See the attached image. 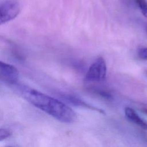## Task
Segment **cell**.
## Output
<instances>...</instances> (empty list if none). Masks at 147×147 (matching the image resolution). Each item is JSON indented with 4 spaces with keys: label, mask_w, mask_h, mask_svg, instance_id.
<instances>
[{
    "label": "cell",
    "mask_w": 147,
    "mask_h": 147,
    "mask_svg": "<svg viewBox=\"0 0 147 147\" xmlns=\"http://www.w3.org/2000/svg\"><path fill=\"white\" fill-rule=\"evenodd\" d=\"M11 86L27 101L58 121L71 123L76 120L74 110L57 99L17 82Z\"/></svg>",
    "instance_id": "cell-1"
},
{
    "label": "cell",
    "mask_w": 147,
    "mask_h": 147,
    "mask_svg": "<svg viewBox=\"0 0 147 147\" xmlns=\"http://www.w3.org/2000/svg\"><path fill=\"white\" fill-rule=\"evenodd\" d=\"M106 61L103 57H99L89 67L84 80L87 82H101L106 79Z\"/></svg>",
    "instance_id": "cell-2"
},
{
    "label": "cell",
    "mask_w": 147,
    "mask_h": 147,
    "mask_svg": "<svg viewBox=\"0 0 147 147\" xmlns=\"http://www.w3.org/2000/svg\"><path fill=\"white\" fill-rule=\"evenodd\" d=\"M20 11L17 0H7L0 5V25L15 18Z\"/></svg>",
    "instance_id": "cell-3"
},
{
    "label": "cell",
    "mask_w": 147,
    "mask_h": 147,
    "mask_svg": "<svg viewBox=\"0 0 147 147\" xmlns=\"http://www.w3.org/2000/svg\"><path fill=\"white\" fill-rule=\"evenodd\" d=\"M18 76V71L14 65L0 61L1 79L11 85L17 82Z\"/></svg>",
    "instance_id": "cell-4"
},
{
    "label": "cell",
    "mask_w": 147,
    "mask_h": 147,
    "mask_svg": "<svg viewBox=\"0 0 147 147\" xmlns=\"http://www.w3.org/2000/svg\"><path fill=\"white\" fill-rule=\"evenodd\" d=\"M125 114L128 121L137 125L144 130H147V122L142 119L131 107H126L125 109Z\"/></svg>",
    "instance_id": "cell-5"
},
{
    "label": "cell",
    "mask_w": 147,
    "mask_h": 147,
    "mask_svg": "<svg viewBox=\"0 0 147 147\" xmlns=\"http://www.w3.org/2000/svg\"><path fill=\"white\" fill-rule=\"evenodd\" d=\"M64 98L68 102H69V103H71L72 105H74L76 106L83 107L84 108L88 109L90 110L96 111H98L99 113H100L103 114H105V111L103 110L102 109H100L97 108L96 107H94L93 106H91V105L88 104L87 103L82 100L79 98H78L75 96H72V95H65L64 96Z\"/></svg>",
    "instance_id": "cell-6"
},
{
    "label": "cell",
    "mask_w": 147,
    "mask_h": 147,
    "mask_svg": "<svg viewBox=\"0 0 147 147\" xmlns=\"http://www.w3.org/2000/svg\"><path fill=\"white\" fill-rule=\"evenodd\" d=\"M136 3L140 9L144 17L147 18V1L146 0H135Z\"/></svg>",
    "instance_id": "cell-7"
},
{
    "label": "cell",
    "mask_w": 147,
    "mask_h": 147,
    "mask_svg": "<svg viewBox=\"0 0 147 147\" xmlns=\"http://www.w3.org/2000/svg\"><path fill=\"white\" fill-rule=\"evenodd\" d=\"M11 134V132L7 129H0V141H2L9 137Z\"/></svg>",
    "instance_id": "cell-8"
},
{
    "label": "cell",
    "mask_w": 147,
    "mask_h": 147,
    "mask_svg": "<svg viewBox=\"0 0 147 147\" xmlns=\"http://www.w3.org/2000/svg\"><path fill=\"white\" fill-rule=\"evenodd\" d=\"M137 54L140 59L147 60V47L140 48L138 50Z\"/></svg>",
    "instance_id": "cell-9"
},
{
    "label": "cell",
    "mask_w": 147,
    "mask_h": 147,
    "mask_svg": "<svg viewBox=\"0 0 147 147\" xmlns=\"http://www.w3.org/2000/svg\"><path fill=\"white\" fill-rule=\"evenodd\" d=\"M142 111L144 113H145V114H147V109H142Z\"/></svg>",
    "instance_id": "cell-10"
},
{
    "label": "cell",
    "mask_w": 147,
    "mask_h": 147,
    "mask_svg": "<svg viewBox=\"0 0 147 147\" xmlns=\"http://www.w3.org/2000/svg\"><path fill=\"white\" fill-rule=\"evenodd\" d=\"M145 30H146V34H147V26H146V28H145Z\"/></svg>",
    "instance_id": "cell-11"
},
{
    "label": "cell",
    "mask_w": 147,
    "mask_h": 147,
    "mask_svg": "<svg viewBox=\"0 0 147 147\" xmlns=\"http://www.w3.org/2000/svg\"><path fill=\"white\" fill-rule=\"evenodd\" d=\"M146 74H147V71H146Z\"/></svg>",
    "instance_id": "cell-12"
},
{
    "label": "cell",
    "mask_w": 147,
    "mask_h": 147,
    "mask_svg": "<svg viewBox=\"0 0 147 147\" xmlns=\"http://www.w3.org/2000/svg\"><path fill=\"white\" fill-rule=\"evenodd\" d=\"M9 147H11V146H9Z\"/></svg>",
    "instance_id": "cell-13"
}]
</instances>
